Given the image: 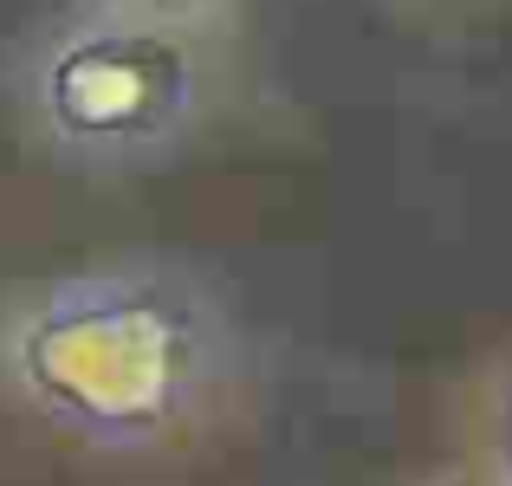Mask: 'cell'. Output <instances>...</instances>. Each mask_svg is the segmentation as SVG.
Segmentation results:
<instances>
[{
    "instance_id": "cell-1",
    "label": "cell",
    "mask_w": 512,
    "mask_h": 486,
    "mask_svg": "<svg viewBox=\"0 0 512 486\" xmlns=\"http://www.w3.org/2000/svg\"><path fill=\"white\" fill-rule=\"evenodd\" d=\"M240 376L234 299L175 253L78 260L0 305V396L85 454L150 461L208 435Z\"/></svg>"
},
{
    "instance_id": "cell-2",
    "label": "cell",
    "mask_w": 512,
    "mask_h": 486,
    "mask_svg": "<svg viewBox=\"0 0 512 486\" xmlns=\"http://www.w3.org/2000/svg\"><path fill=\"white\" fill-rule=\"evenodd\" d=\"M26 137L78 175L163 169L221 104V33L111 0L39 13L0 59Z\"/></svg>"
},
{
    "instance_id": "cell-3",
    "label": "cell",
    "mask_w": 512,
    "mask_h": 486,
    "mask_svg": "<svg viewBox=\"0 0 512 486\" xmlns=\"http://www.w3.org/2000/svg\"><path fill=\"white\" fill-rule=\"evenodd\" d=\"M111 7H137V13H156V20H182V26H208L221 33L234 20L240 0H111Z\"/></svg>"
},
{
    "instance_id": "cell-4",
    "label": "cell",
    "mask_w": 512,
    "mask_h": 486,
    "mask_svg": "<svg viewBox=\"0 0 512 486\" xmlns=\"http://www.w3.org/2000/svg\"><path fill=\"white\" fill-rule=\"evenodd\" d=\"M506 486H512V480H506Z\"/></svg>"
}]
</instances>
